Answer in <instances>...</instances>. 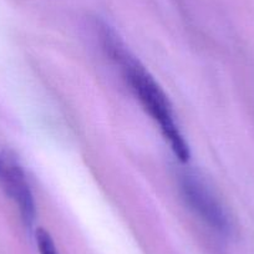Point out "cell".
Instances as JSON below:
<instances>
[{
  "instance_id": "cell-1",
  "label": "cell",
  "mask_w": 254,
  "mask_h": 254,
  "mask_svg": "<svg viewBox=\"0 0 254 254\" xmlns=\"http://www.w3.org/2000/svg\"><path fill=\"white\" fill-rule=\"evenodd\" d=\"M99 34L104 49L115 64L119 65L124 79L130 85V89L145 111L156 122L173 155L182 163L188 162L190 156V146L176 121L172 105L162 87L128 49H126L114 29L101 23L99 24Z\"/></svg>"
},
{
  "instance_id": "cell-2",
  "label": "cell",
  "mask_w": 254,
  "mask_h": 254,
  "mask_svg": "<svg viewBox=\"0 0 254 254\" xmlns=\"http://www.w3.org/2000/svg\"><path fill=\"white\" fill-rule=\"evenodd\" d=\"M180 188L186 203L204 223L219 233H228L231 218L213 190L199 176L183 173Z\"/></svg>"
},
{
  "instance_id": "cell-3",
  "label": "cell",
  "mask_w": 254,
  "mask_h": 254,
  "mask_svg": "<svg viewBox=\"0 0 254 254\" xmlns=\"http://www.w3.org/2000/svg\"><path fill=\"white\" fill-rule=\"evenodd\" d=\"M0 188L15 203L24 223L28 227L33 226L36 204L30 185L20 163L3 147H0Z\"/></svg>"
},
{
  "instance_id": "cell-4",
  "label": "cell",
  "mask_w": 254,
  "mask_h": 254,
  "mask_svg": "<svg viewBox=\"0 0 254 254\" xmlns=\"http://www.w3.org/2000/svg\"><path fill=\"white\" fill-rule=\"evenodd\" d=\"M36 243L40 254H59L50 233L45 229L40 228L36 231Z\"/></svg>"
}]
</instances>
